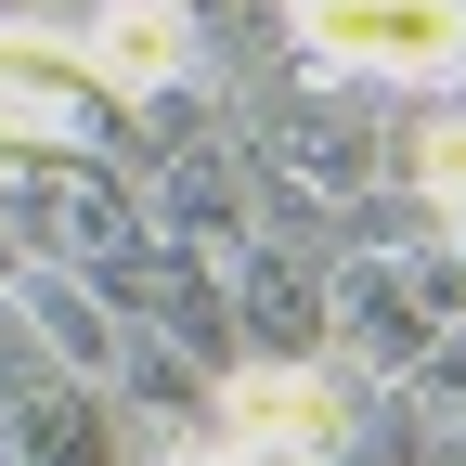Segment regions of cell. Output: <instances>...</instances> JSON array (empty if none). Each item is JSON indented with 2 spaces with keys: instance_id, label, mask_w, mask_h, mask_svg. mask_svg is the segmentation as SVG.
<instances>
[{
  "instance_id": "obj_2",
  "label": "cell",
  "mask_w": 466,
  "mask_h": 466,
  "mask_svg": "<svg viewBox=\"0 0 466 466\" xmlns=\"http://www.w3.org/2000/svg\"><path fill=\"white\" fill-rule=\"evenodd\" d=\"M324 337L350 376H389L415 389V363L441 350V299L415 285V247H389V233H363V247L324 259Z\"/></svg>"
},
{
  "instance_id": "obj_6",
  "label": "cell",
  "mask_w": 466,
  "mask_h": 466,
  "mask_svg": "<svg viewBox=\"0 0 466 466\" xmlns=\"http://www.w3.org/2000/svg\"><path fill=\"white\" fill-rule=\"evenodd\" d=\"M78 66L104 104H182L195 66H208V26H195V0H91L78 14Z\"/></svg>"
},
{
  "instance_id": "obj_5",
  "label": "cell",
  "mask_w": 466,
  "mask_h": 466,
  "mask_svg": "<svg viewBox=\"0 0 466 466\" xmlns=\"http://www.w3.org/2000/svg\"><path fill=\"white\" fill-rule=\"evenodd\" d=\"M350 428H363V401H350V376H324V363H247V376H220V441H247L259 466H337Z\"/></svg>"
},
{
  "instance_id": "obj_12",
  "label": "cell",
  "mask_w": 466,
  "mask_h": 466,
  "mask_svg": "<svg viewBox=\"0 0 466 466\" xmlns=\"http://www.w3.org/2000/svg\"><path fill=\"white\" fill-rule=\"evenodd\" d=\"M401 415L415 428H466V324H441V350L415 363V389H401Z\"/></svg>"
},
{
  "instance_id": "obj_9",
  "label": "cell",
  "mask_w": 466,
  "mask_h": 466,
  "mask_svg": "<svg viewBox=\"0 0 466 466\" xmlns=\"http://www.w3.org/2000/svg\"><path fill=\"white\" fill-rule=\"evenodd\" d=\"M116 401H130V428H220V376L195 363L182 337L130 324V363H116Z\"/></svg>"
},
{
  "instance_id": "obj_11",
  "label": "cell",
  "mask_w": 466,
  "mask_h": 466,
  "mask_svg": "<svg viewBox=\"0 0 466 466\" xmlns=\"http://www.w3.org/2000/svg\"><path fill=\"white\" fill-rule=\"evenodd\" d=\"M401 182H415V220H466V104L401 130Z\"/></svg>"
},
{
  "instance_id": "obj_4",
  "label": "cell",
  "mask_w": 466,
  "mask_h": 466,
  "mask_svg": "<svg viewBox=\"0 0 466 466\" xmlns=\"http://www.w3.org/2000/svg\"><path fill=\"white\" fill-rule=\"evenodd\" d=\"M0 466H130V401L116 389H78L66 363H26L0 376Z\"/></svg>"
},
{
  "instance_id": "obj_8",
  "label": "cell",
  "mask_w": 466,
  "mask_h": 466,
  "mask_svg": "<svg viewBox=\"0 0 466 466\" xmlns=\"http://www.w3.org/2000/svg\"><path fill=\"white\" fill-rule=\"evenodd\" d=\"M14 311H26V337H39V363H66L78 389H116V363H130V311H116L104 272L26 259V272H14Z\"/></svg>"
},
{
  "instance_id": "obj_1",
  "label": "cell",
  "mask_w": 466,
  "mask_h": 466,
  "mask_svg": "<svg viewBox=\"0 0 466 466\" xmlns=\"http://www.w3.org/2000/svg\"><path fill=\"white\" fill-rule=\"evenodd\" d=\"M285 39L337 91H441L466 66V0H285Z\"/></svg>"
},
{
  "instance_id": "obj_13",
  "label": "cell",
  "mask_w": 466,
  "mask_h": 466,
  "mask_svg": "<svg viewBox=\"0 0 466 466\" xmlns=\"http://www.w3.org/2000/svg\"><path fill=\"white\" fill-rule=\"evenodd\" d=\"M156 466H259V453H247V441H168Z\"/></svg>"
},
{
  "instance_id": "obj_3",
  "label": "cell",
  "mask_w": 466,
  "mask_h": 466,
  "mask_svg": "<svg viewBox=\"0 0 466 466\" xmlns=\"http://www.w3.org/2000/svg\"><path fill=\"white\" fill-rule=\"evenodd\" d=\"M143 233L168 259H233V247H259V156L247 143H168V168L143 182Z\"/></svg>"
},
{
  "instance_id": "obj_7",
  "label": "cell",
  "mask_w": 466,
  "mask_h": 466,
  "mask_svg": "<svg viewBox=\"0 0 466 466\" xmlns=\"http://www.w3.org/2000/svg\"><path fill=\"white\" fill-rule=\"evenodd\" d=\"M233 285V324H247V363H324V259H299L285 233H259V247H233L220 259Z\"/></svg>"
},
{
  "instance_id": "obj_10",
  "label": "cell",
  "mask_w": 466,
  "mask_h": 466,
  "mask_svg": "<svg viewBox=\"0 0 466 466\" xmlns=\"http://www.w3.org/2000/svg\"><path fill=\"white\" fill-rule=\"evenodd\" d=\"M259 156H285L311 195H363V182H376V143H363V116H350V104H324V116H272Z\"/></svg>"
}]
</instances>
